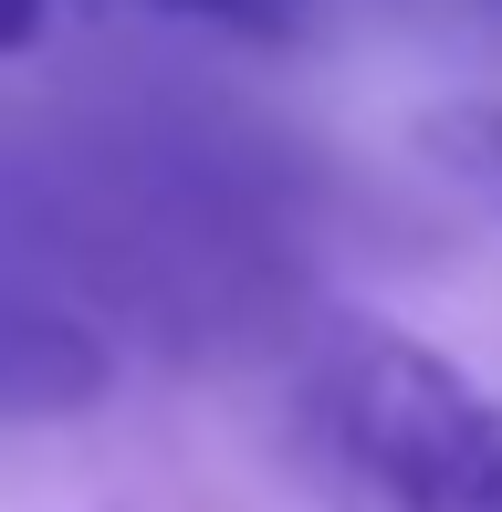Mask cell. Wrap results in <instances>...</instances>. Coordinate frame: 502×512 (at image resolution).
<instances>
[{
    "instance_id": "6da1fadb",
    "label": "cell",
    "mask_w": 502,
    "mask_h": 512,
    "mask_svg": "<svg viewBox=\"0 0 502 512\" xmlns=\"http://www.w3.org/2000/svg\"><path fill=\"white\" fill-rule=\"evenodd\" d=\"M314 512H502V387L398 324H325L283 387Z\"/></svg>"
},
{
    "instance_id": "7a4b0ae2",
    "label": "cell",
    "mask_w": 502,
    "mask_h": 512,
    "mask_svg": "<svg viewBox=\"0 0 502 512\" xmlns=\"http://www.w3.org/2000/svg\"><path fill=\"white\" fill-rule=\"evenodd\" d=\"M105 387H116V356L95 324L32 304V293H0V418H74Z\"/></svg>"
},
{
    "instance_id": "3957f363",
    "label": "cell",
    "mask_w": 502,
    "mask_h": 512,
    "mask_svg": "<svg viewBox=\"0 0 502 512\" xmlns=\"http://www.w3.org/2000/svg\"><path fill=\"white\" fill-rule=\"evenodd\" d=\"M105 21H157V32H199V42H251V53H283L314 32V0H84Z\"/></svg>"
},
{
    "instance_id": "277c9868",
    "label": "cell",
    "mask_w": 502,
    "mask_h": 512,
    "mask_svg": "<svg viewBox=\"0 0 502 512\" xmlns=\"http://www.w3.org/2000/svg\"><path fill=\"white\" fill-rule=\"evenodd\" d=\"M440 157L471 178L492 209H502V115H482V105H461V115H440Z\"/></svg>"
},
{
    "instance_id": "5b68a950",
    "label": "cell",
    "mask_w": 502,
    "mask_h": 512,
    "mask_svg": "<svg viewBox=\"0 0 502 512\" xmlns=\"http://www.w3.org/2000/svg\"><path fill=\"white\" fill-rule=\"evenodd\" d=\"M53 21H63V0H0V63H11V53H32Z\"/></svg>"
}]
</instances>
